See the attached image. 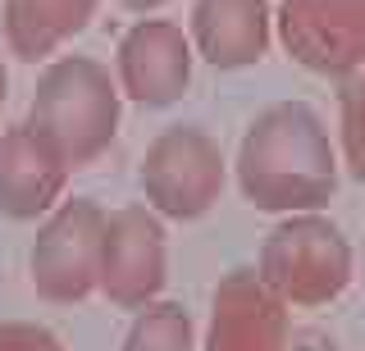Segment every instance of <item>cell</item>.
Returning <instances> with one entry per match:
<instances>
[{
    "label": "cell",
    "instance_id": "6da1fadb",
    "mask_svg": "<svg viewBox=\"0 0 365 351\" xmlns=\"http://www.w3.org/2000/svg\"><path fill=\"white\" fill-rule=\"evenodd\" d=\"M237 187L265 214H319L338 192V155L306 100L260 110L237 146Z\"/></svg>",
    "mask_w": 365,
    "mask_h": 351
},
{
    "label": "cell",
    "instance_id": "7a4b0ae2",
    "mask_svg": "<svg viewBox=\"0 0 365 351\" xmlns=\"http://www.w3.org/2000/svg\"><path fill=\"white\" fill-rule=\"evenodd\" d=\"M28 128H37L68 169H83L119 132V83L91 55H60L37 78Z\"/></svg>",
    "mask_w": 365,
    "mask_h": 351
},
{
    "label": "cell",
    "instance_id": "3957f363",
    "mask_svg": "<svg viewBox=\"0 0 365 351\" xmlns=\"http://www.w3.org/2000/svg\"><path fill=\"white\" fill-rule=\"evenodd\" d=\"M256 274L283 305H329L351 283V246L342 229L324 214H283L265 233Z\"/></svg>",
    "mask_w": 365,
    "mask_h": 351
},
{
    "label": "cell",
    "instance_id": "277c9868",
    "mask_svg": "<svg viewBox=\"0 0 365 351\" xmlns=\"http://www.w3.org/2000/svg\"><path fill=\"white\" fill-rule=\"evenodd\" d=\"M146 206L165 219H201L224 192L220 142L197 123H174L142 155Z\"/></svg>",
    "mask_w": 365,
    "mask_h": 351
},
{
    "label": "cell",
    "instance_id": "5b68a950",
    "mask_svg": "<svg viewBox=\"0 0 365 351\" xmlns=\"http://www.w3.org/2000/svg\"><path fill=\"white\" fill-rule=\"evenodd\" d=\"M101 233H106V210L91 197L60 201L46 214V224L37 229V242H32V256H28L37 297L55 305H73L96 292Z\"/></svg>",
    "mask_w": 365,
    "mask_h": 351
},
{
    "label": "cell",
    "instance_id": "8992f818",
    "mask_svg": "<svg viewBox=\"0 0 365 351\" xmlns=\"http://www.w3.org/2000/svg\"><path fill=\"white\" fill-rule=\"evenodd\" d=\"M165 288V224L151 206H119L101 233L96 292L119 310H142Z\"/></svg>",
    "mask_w": 365,
    "mask_h": 351
},
{
    "label": "cell",
    "instance_id": "52a82bcc",
    "mask_svg": "<svg viewBox=\"0 0 365 351\" xmlns=\"http://www.w3.org/2000/svg\"><path fill=\"white\" fill-rule=\"evenodd\" d=\"M274 32L302 69L342 78L365 60V0H283Z\"/></svg>",
    "mask_w": 365,
    "mask_h": 351
},
{
    "label": "cell",
    "instance_id": "ba28073f",
    "mask_svg": "<svg viewBox=\"0 0 365 351\" xmlns=\"http://www.w3.org/2000/svg\"><path fill=\"white\" fill-rule=\"evenodd\" d=\"M114 69H119V96L146 110H165L192 83V41L169 19H137L119 37Z\"/></svg>",
    "mask_w": 365,
    "mask_h": 351
},
{
    "label": "cell",
    "instance_id": "9c48e42d",
    "mask_svg": "<svg viewBox=\"0 0 365 351\" xmlns=\"http://www.w3.org/2000/svg\"><path fill=\"white\" fill-rule=\"evenodd\" d=\"M288 305L269 292V283L247 265L228 269L210 297L205 351H288Z\"/></svg>",
    "mask_w": 365,
    "mask_h": 351
},
{
    "label": "cell",
    "instance_id": "30bf717a",
    "mask_svg": "<svg viewBox=\"0 0 365 351\" xmlns=\"http://www.w3.org/2000/svg\"><path fill=\"white\" fill-rule=\"evenodd\" d=\"M68 183V164L37 128L0 132V214L5 219H41L60 206Z\"/></svg>",
    "mask_w": 365,
    "mask_h": 351
},
{
    "label": "cell",
    "instance_id": "8fae6325",
    "mask_svg": "<svg viewBox=\"0 0 365 351\" xmlns=\"http://www.w3.org/2000/svg\"><path fill=\"white\" fill-rule=\"evenodd\" d=\"M274 37L269 0H197L192 5V51L210 69H247L260 64Z\"/></svg>",
    "mask_w": 365,
    "mask_h": 351
},
{
    "label": "cell",
    "instance_id": "7c38bea8",
    "mask_svg": "<svg viewBox=\"0 0 365 351\" xmlns=\"http://www.w3.org/2000/svg\"><path fill=\"white\" fill-rule=\"evenodd\" d=\"M101 0H5V41L19 60L37 64L55 55L96 19Z\"/></svg>",
    "mask_w": 365,
    "mask_h": 351
},
{
    "label": "cell",
    "instance_id": "4fadbf2b",
    "mask_svg": "<svg viewBox=\"0 0 365 351\" xmlns=\"http://www.w3.org/2000/svg\"><path fill=\"white\" fill-rule=\"evenodd\" d=\"M192 315L178 301H151L133 315L119 351H192Z\"/></svg>",
    "mask_w": 365,
    "mask_h": 351
},
{
    "label": "cell",
    "instance_id": "5bb4252c",
    "mask_svg": "<svg viewBox=\"0 0 365 351\" xmlns=\"http://www.w3.org/2000/svg\"><path fill=\"white\" fill-rule=\"evenodd\" d=\"M338 123H342V164L365 187V60L338 78Z\"/></svg>",
    "mask_w": 365,
    "mask_h": 351
},
{
    "label": "cell",
    "instance_id": "9a60e30c",
    "mask_svg": "<svg viewBox=\"0 0 365 351\" xmlns=\"http://www.w3.org/2000/svg\"><path fill=\"white\" fill-rule=\"evenodd\" d=\"M0 351H64V342L41 324L0 320Z\"/></svg>",
    "mask_w": 365,
    "mask_h": 351
},
{
    "label": "cell",
    "instance_id": "2e32d148",
    "mask_svg": "<svg viewBox=\"0 0 365 351\" xmlns=\"http://www.w3.org/2000/svg\"><path fill=\"white\" fill-rule=\"evenodd\" d=\"M288 351H338V342L324 333V328H297L288 337Z\"/></svg>",
    "mask_w": 365,
    "mask_h": 351
},
{
    "label": "cell",
    "instance_id": "e0dca14e",
    "mask_svg": "<svg viewBox=\"0 0 365 351\" xmlns=\"http://www.w3.org/2000/svg\"><path fill=\"white\" fill-rule=\"evenodd\" d=\"M114 5H123L128 14H155V9L165 5V0H114Z\"/></svg>",
    "mask_w": 365,
    "mask_h": 351
},
{
    "label": "cell",
    "instance_id": "ac0fdd59",
    "mask_svg": "<svg viewBox=\"0 0 365 351\" xmlns=\"http://www.w3.org/2000/svg\"><path fill=\"white\" fill-rule=\"evenodd\" d=\"M5 87H9V73H5V64H0V105H5Z\"/></svg>",
    "mask_w": 365,
    "mask_h": 351
}]
</instances>
